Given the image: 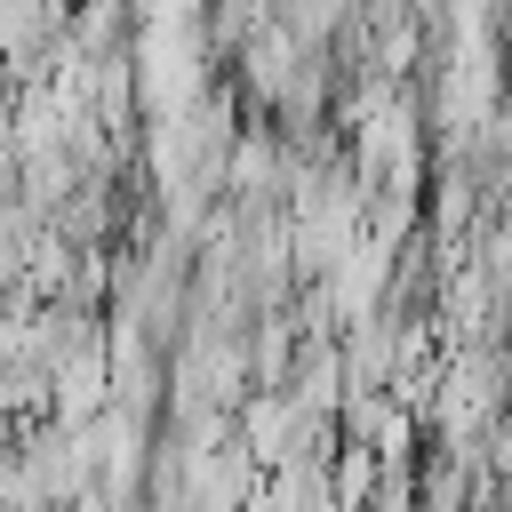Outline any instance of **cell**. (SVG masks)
Masks as SVG:
<instances>
[{"label": "cell", "instance_id": "6da1fadb", "mask_svg": "<svg viewBox=\"0 0 512 512\" xmlns=\"http://www.w3.org/2000/svg\"><path fill=\"white\" fill-rule=\"evenodd\" d=\"M504 104H512V48H504Z\"/></svg>", "mask_w": 512, "mask_h": 512}]
</instances>
